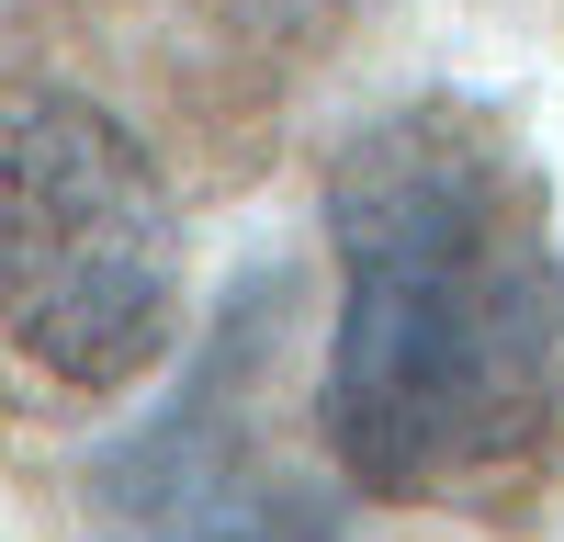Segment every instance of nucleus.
I'll list each match as a JSON object with an SVG mask.
<instances>
[{
	"label": "nucleus",
	"instance_id": "f257e3e1",
	"mask_svg": "<svg viewBox=\"0 0 564 542\" xmlns=\"http://www.w3.org/2000/svg\"><path fill=\"white\" fill-rule=\"evenodd\" d=\"M327 384L361 497L508 520L564 441V238L542 159L486 102H395L327 148Z\"/></svg>",
	"mask_w": 564,
	"mask_h": 542
},
{
	"label": "nucleus",
	"instance_id": "f03ea898",
	"mask_svg": "<svg viewBox=\"0 0 564 542\" xmlns=\"http://www.w3.org/2000/svg\"><path fill=\"white\" fill-rule=\"evenodd\" d=\"M0 283H12V350L79 395L135 384L170 350L181 204L148 170V148L79 90H12Z\"/></svg>",
	"mask_w": 564,
	"mask_h": 542
},
{
	"label": "nucleus",
	"instance_id": "7ed1b4c3",
	"mask_svg": "<svg viewBox=\"0 0 564 542\" xmlns=\"http://www.w3.org/2000/svg\"><path fill=\"white\" fill-rule=\"evenodd\" d=\"M271 305L282 283L226 305L181 384L90 452V520H113V542H339L327 475L271 430Z\"/></svg>",
	"mask_w": 564,
	"mask_h": 542
}]
</instances>
